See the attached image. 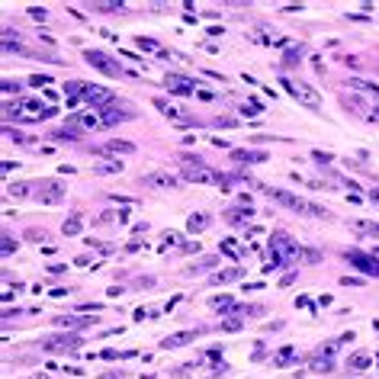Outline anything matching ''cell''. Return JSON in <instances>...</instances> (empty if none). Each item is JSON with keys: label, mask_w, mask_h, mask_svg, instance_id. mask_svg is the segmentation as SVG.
<instances>
[{"label": "cell", "mask_w": 379, "mask_h": 379, "mask_svg": "<svg viewBox=\"0 0 379 379\" xmlns=\"http://www.w3.org/2000/svg\"><path fill=\"white\" fill-rule=\"evenodd\" d=\"M7 116H16L20 122H42L55 116V110L42 106L39 100H16V103H7Z\"/></svg>", "instance_id": "obj_1"}, {"label": "cell", "mask_w": 379, "mask_h": 379, "mask_svg": "<svg viewBox=\"0 0 379 379\" xmlns=\"http://www.w3.org/2000/svg\"><path fill=\"white\" fill-rule=\"evenodd\" d=\"M270 254H277L283 263H299V260H308V251H302L299 244L289 238L286 232H273L270 235Z\"/></svg>", "instance_id": "obj_2"}, {"label": "cell", "mask_w": 379, "mask_h": 379, "mask_svg": "<svg viewBox=\"0 0 379 379\" xmlns=\"http://www.w3.org/2000/svg\"><path fill=\"white\" fill-rule=\"evenodd\" d=\"M273 202H280V206H286V209H293V212L299 215H324V209L321 206H312V202H305V199H299L296 193H286V190H273V187H260Z\"/></svg>", "instance_id": "obj_3"}, {"label": "cell", "mask_w": 379, "mask_h": 379, "mask_svg": "<svg viewBox=\"0 0 379 379\" xmlns=\"http://www.w3.org/2000/svg\"><path fill=\"white\" fill-rule=\"evenodd\" d=\"M84 58H87V65L96 68V71H103L106 77H122V74H132V77H138V71H129V68H122L119 61H113L106 51H93V48H87L84 51Z\"/></svg>", "instance_id": "obj_4"}, {"label": "cell", "mask_w": 379, "mask_h": 379, "mask_svg": "<svg viewBox=\"0 0 379 379\" xmlns=\"http://www.w3.org/2000/svg\"><path fill=\"white\" fill-rule=\"evenodd\" d=\"M84 344L81 334H58V338H42L39 347L45 350V354H71V350H77Z\"/></svg>", "instance_id": "obj_5"}, {"label": "cell", "mask_w": 379, "mask_h": 379, "mask_svg": "<svg viewBox=\"0 0 379 379\" xmlns=\"http://www.w3.org/2000/svg\"><path fill=\"white\" fill-rule=\"evenodd\" d=\"M81 100H84L90 110H106V106H113V103H116V93H113L110 87L84 84V93H81Z\"/></svg>", "instance_id": "obj_6"}, {"label": "cell", "mask_w": 379, "mask_h": 379, "mask_svg": "<svg viewBox=\"0 0 379 379\" xmlns=\"http://www.w3.org/2000/svg\"><path fill=\"white\" fill-rule=\"evenodd\" d=\"M280 84H283V87H286V90L296 96L299 103H305L308 110H318V106H321V96L315 93V90H312V87H308V84H302V81H289V77H283V81H280Z\"/></svg>", "instance_id": "obj_7"}, {"label": "cell", "mask_w": 379, "mask_h": 379, "mask_svg": "<svg viewBox=\"0 0 379 379\" xmlns=\"http://www.w3.org/2000/svg\"><path fill=\"white\" fill-rule=\"evenodd\" d=\"M32 199L42 202V206H55V202L65 199V187H61L58 180H42V183H36V193H32Z\"/></svg>", "instance_id": "obj_8"}, {"label": "cell", "mask_w": 379, "mask_h": 379, "mask_svg": "<svg viewBox=\"0 0 379 379\" xmlns=\"http://www.w3.org/2000/svg\"><path fill=\"white\" fill-rule=\"evenodd\" d=\"M344 257H347L350 263H354L357 270H363V273H369V277H379V257L376 254H363V251H344Z\"/></svg>", "instance_id": "obj_9"}, {"label": "cell", "mask_w": 379, "mask_h": 379, "mask_svg": "<svg viewBox=\"0 0 379 379\" xmlns=\"http://www.w3.org/2000/svg\"><path fill=\"white\" fill-rule=\"evenodd\" d=\"M68 126L71 129H87V132H100V129H106V122H103L100 110H90V113H77V116H71Z\"/></svg>", "instance_id": "obj_10"}, {"label": "cell", "mask_w": 379, "mask_h": 379, "mask_svg": "<svg viewBox=\"0 0 379 379\" xmlns=\"http://www.w3.org/2000/svg\"><path fill=\"white\" fill-rule=\"evenodd\" d=\"M164 84H167V90H171V93H180V96L196 93V81H193V77H183V74H167Z\"/></svg>", "instance_id": "obj_11"}, {"label": "cell", "mask_w": 379, "mask_h": 379, "mask_svg": "<svg viewBox=\"0 0 379 379\" xmlns=\"http://www.w3.org/2000/svg\"><path fill=\"white\" fill-rule=\"evenodd\" d=\"M154 106L161 110V113H164V116L171 119V122H177V126H196V119H193V116H187V113H183L180 106H174V103H167V100H154Z\"/></svg>", "instance_id": "obj_12"}, {"label": "cell", "mask_w": 379, "mask_h": 379, "mask_svg": "<svg viewBox=\"0 0 379 379\" xmlns=\"http://www.w3.org/2000/svg\"><path fill=\"white\" fill-rule=\"evenodd\" d=\"M145 187H157V190H174L177 187V177H174L171 171H151V174H145L142 177Z\"/></svg>", "instance_id": "obj_13"}, {"label": "cell", "mask_w": 379, "mask_h": 379, "mask_svg": "<svg viewBox=\"0 0 379 379\" xmlns=\"http://www.w3.org/2000/svg\"><path fill=\"white\" fill-rule=\"evenodd\" d=\"M100 116H103V122H106V129H110V126H116V122H126V119H132V110H119L116 103H113V106L100 110Z\"/></svg>", "instance_id": "obj_14"}, {"label": "cell", "mask_w": 379, "mask_h": 379, "mask_svg": "<svg viewBox=\"0 0 379 379\" xmlns=\"http://www.w3.org/2000/svg\"><path fill=\"white\" fill-rule=\"evenodd\" d=\"M96 315H58L55 324H61V328H84V324H93Z\"/></svg>", "instance_id": "obj_15"}, {"label": "cell", "mask_w": 379, "mask_h": 379, "mask_svg": "<svg viewBox=\"0 0 379 379\" xmlns=\"http://www.w3.org/2000/svg\"><path fill=\"white\" fill-rule=\"evenodd\" d=\"M196 341V331H180V334H167V338L161 341L164 350H174V347H183V344Z\"/></svg>", "instance_id": "obj_16"}, {"label": "cell", "mask_w": 379, "mask_h": 379, "mask_svg": "<svg viewBox=\"0 0 379 379\" xmlns=\"http://www.w3.org/2000/svg\"><path fill=\"white\" fill-rule=\"evenodd\" d=\"M100 151H103V154H135V145H132V142H122V138H110Z\"/></svg>", "instance_id": "obj_17"}, {"label": "cell", "mask_w": 379, "mask_h": 379, "mask_svg": "<svg viewBox=\"0 0 379 379\" xmlns=\"http://www.w3.org/2000/svg\"><path fill=\"white\" fill-rule=\"evenodd\" d=\"M225 219H228L232 225H244V222H251V219H254V209H251V206H248V209H244V206H235V209H228V212H225Z\"/></svg>", "instance_id": "obj_18"}, {"label": "cell", "mask_w": 379, "mask_h": 379, "mask_svg": "<svg viewBox=\"0 0 379 379\" xmlns=\"http://www.w3.org/2000/svg\"><path fill=\"white\" fill-rule=\"evenodd\" d=\"M209 222H212V219H209L206 212H193V215L187 219V232L196 235V232H202V228H209Z\"/></svg>", "instance_id": "obj_19"}, {"label": "cell", "mask_w": 379, "mask_h": 379, "mask_svg": "<svg viewBox=\"0 0 379 379\" xmlns=\"http://www.w3.org/2000/svg\"><path fill=\"white\" fill-rule=\"evenodd\" d=\"M244 277V267H228V270H219L212 273V283H232V280Z\"/></svg>", "instance_id": "obj_20"}, {"label": "cell", "mask_w": 379, "mask_h": 379, "mask_svg": "<svg viewBox=\"0 0 379 379\" xmlns=\"http://www.w3.org/2000/svg\"><path fill=\"white\" fill-rule=\"evenodd\" d=\"M235 161H248V164H260V161H267V154L263 151H232Z\"/></svg>", "instance_id": "obj_21"}, {"label": "cell", "mask_w": 379, "mask_h": 379, "mask_svg": "<svg viewBox=\"0 0 379 379\" xmlns=\"http://www.w3.org/2000/svg\"><path fill=\"white\" fill-rule=\"evenodd\" d=\"M293 357H296V347H293V344H286V347H280L277 354H273V363H277V366H286Z\"/></svg>", "instance_id": "obj_22"}, {"label": "cell", "mask_w": 379, "mask_h": 379, "mask_svg": "<svg viewBox=\"0 0 379 379\" xmlns=\"http://www.w3.org/2000/svg\"><path fill=\"white\" fill-rule=\"evenodd\" d=\"M93 174H122V161H100L93 164Z\"/></svg>", "instance_id": "obj_23"}, {"label": "cell", "mask_w": 379, "mask_h": 379, "mask_svg": "<svg viewBox=\"0 0 379 379\" xmlns=\"http://www.w3.org/2000/svg\"><path fill=\"white\" fill-rule=\"evenodd\" d=\"M215 263H219L215 257H202V260L196 263V267H187V270H183V273H187V277H196V273H202V270H212Z\"/></svg>", "instance_id": "obj_24"}, {"label": "cell", "mask_w": 379, "mask_h": 379, "mask_svg": "<svg viewBox=\"0 0 379 379\" xmlns=\"http://www.w3.org/2000/svg\"><path fill=\"white\" fill-rule=\"evenodd\" d=\"M366 366H369V357L366 354H354V357L347 360V369H354V373H363Z\"/></svg>", "instance_id": "obj_25"}, {"label": "cell", "mask_w": 379, "mask_h": 379, "mask_svg": "<svg viewBox=\"0 0 379 379\" xmlns=\"http://www.w3.org/2000/svg\"><path fill=\"white\" fill-rule=\"evenodd\" d=\"M61 232H65L68 238L81 235V215H71V219H65V225H61Z\"/></svg>", "instance_id": "obj_26"}, {"label": "cell", "mask_w": 379, "mask_h": 379, "mask_svg": "<svg viewBox=\"0 0 379 379\" xmlns=\"http://www.w3.org/2000/svg\"><path fill=\"white\" fill-rule=\"evenodd\" d=\"M312 369H315V373H331V369H334L331 366V357L328 354H318V357L312 360Z\"/></svg>", "instance_id": "obj_27"}, {"label": "cell", "mask_w": 379, "mask_h": 379, "mask_svg": "<svg viewBox=\"0 0 379 379\" xmlns=\"http://www.w3.org/2000/svg\"><path fill=\"white\" fill-rule=\"evenodd\" d=\"M135 45H138V48H145V51H151V55H161V51H164L154 39H145V36H138V39H135Z\"/></svg>", "instance_id": "obj_28"}, {"label": "cell", "mask_w": 379, "mask_h": 379, "mask_svg": "<svg viewBox=\"0 0 379 379\" xmlns=\"http://www.w3.org/2000/svg\"><path fill=\"white\" fill-rule=\"evenodd\" d=\"M7 138H13V142H20V145H26V148H32V138H29V135H23L20 129H10V126H7Z\"/></svg>", "instance_id": "obj_29"}, {"label": "cell", "mask_w": 379, "mask_h": 379, "mask_svg": "<svg viewBox=\"0 0 379 379\" xmlns=\"http://www.w3.org/2000/svg\"><path fill=\"white\" fill-rule=\"evenodd\" d=\"M51 138H55V142H74V138H77V135H74V132H71V129H68V126H65V129H58V132H51Z\"/></svg>", "instance_id": "obj_30"}, {"label": "cell", "mask_w": 379, "mask_h": 379, "mask_svg": "<svg viewBox=\"0 0 379 379\" xmlns=\"http://www.w3.org/2000/svg\"><path fill=\"white\" fill-rule=\"evenodd\" d=\"M299 58H302V48H289V51H286V58H283V65H286V68H293V65H299Z\"/></svg>", "instance_id": "obj_31"}, {"label": "cell", "mask_w": 379, "mask_h": 379, "mask_svg": "<svg viewBox=\"0 0 379 379\" xmlns=\"http://www.w3.org/2000/svg\"><path fill=\"white\" fill-rule=\"evenodd\" d=\"M219 251H222V254H228L232 260H241V254H238V248H235L232 241H222V244H219Z\"/></svg>", "instance_id": "obj_32"}, {"label": "cell", "mask_w": 379, "mask_h": 379, "mask_svg": "<svg viewBox=\"0 0 379 379\" xmlns=\"http://www.w3.org/2000/svg\"><path fill=\"white\" fill-rule=\"evenodd\" d=\"M257 113H263L257 100H251V103H244V106H241V116H257Z\"/></svg>", "instance_id": "obj_33"}, {"label": "cell", "mask_w": 379, "mask_h": 379, "mask_svg": "<svg viewBox=\"0 0 379 379\" xmlns=\"http://www.w3.org/2000/svg\"><path fill=\"white\" fill-rule=\"evenodd\" d=\"M93 10L110 13V10H122V4H119V0H110V4H93Z\"/></svg>", "instance_id": "obj_34"}, {"label": "cell", "mask_w": 379, "mask_h": 379, "mask_svg": "<svg viewBox=\"0 0 379 379\" xmlns=\"http://www.w3.org/2000/svg\"><path fill=\"white\" fill-rule=\"evenodd\" d=\"M0 87H4V93H7V96H10L13 90H16V93H20V90H23V84H20V81H10V77H7V81H4V84H0Z\"/></svg>", "instance_id": "obj_35"}, {"label": "cell", "mask_w": 379, "mask_h": 379, "mask_svg": "<svg viewBox=\"0 0 379 379\" xmlns=\"http://www.w3.org/2000/svg\"><path fill=\"white\" fill-rule=\"evenodd\" d=\"M51 84V77H45V74H32L29 77V87H48Z\"/></svg>", "instance_id": "obj_36"}, {"label": "cell", "mask_w": 379, "mask_h": 379, "mask_svg": "<svg viewBox=\"0 0 379 379\" xmlns=\"http://www.w3.org/2000/svg\"><path fill=\"white\" fill-rule=\"evenodd\" d=\"M171 244H180V235H177V232H167V235H164V244H161V251H167Z\"/></svg>", "instance_id": "obj_37"}, {"label": "cell", "mask_w": 379, "mask_h": 379, "mask_svg": "<svg viewBox=\"0 0 379 379\" xmlns=\"http://www.w3.org/2000/svg\"><path fill=\"white\" fill-rule=\"evenodd\" d=\"M13 248H16V244H13V235L4 232V254H13Z\"/></svg>", "instance_id": "obj_38"}, {"label": "cell", "mask_w": 379, "mask_h": 379, "mask_svg": "<svg viewBox=\"0 0 379 379\" xmlns=\"http://www.w3.org/2000/svg\"><path fill=\"white\" fill-rule=\"evenodd\" d=\"M312 157H315V161H321V164H328V161H334V157H331L328 151H312Z\"/></svg>", "instance_id": "obj_39"}, {"label": "cell", "mask_w": 379, "mask_h": 379, "mask_svg": "<svg viewBox=\"0 0 379 379\" xmlns=\"http://www.w3.org/2000/svg\"><path fill=\"white\" fill-rule=\"evenodd\" d=\"M26 238H29V241H42V238H45V232H36V228H29V232H26Z\"/></svg>", "instance_id": "obj_40"}, {"label": "cell", "mask_w": 379, "mask_h": 379, "mask_svg": "<svg viewBox=\"0 0 379 379\" xmlns=\"http://www.w3.org/2000/svg\"><path fill=\"white\" fill-rule=\"evenodd\" d=\"M29 16H36V20H45V10H39V7H29Z\"/></svg>", "instance_id": "obj_41"}, {"label": "cell", "mask_w": 379, "mask_h": 379, "mask_svg": "<svg viewBox=\"0 0 379 379\" xmlns=\"http://www.w3.org/2000/svg\"><path fill=\"white\" fill-rule=\"evenodd\" d=\"M369 232H373V235L379 238V225H369Z\"/></svg>", "instance_id": "obj_42"}, {"label": "cell", "mask_w": 379, "mask_h": 379, "mask_svg": "<svg viewBox=\"0 0 379 379\" xmlns=\"http://www.w3.org/2000/svg\"><path fill=\"white\" fill-rule=\"evenodd\" d=\"M32 379H48V376H42V373H32Z\"/></svg>", "instance_id": "obj_43"}]
</instances>
